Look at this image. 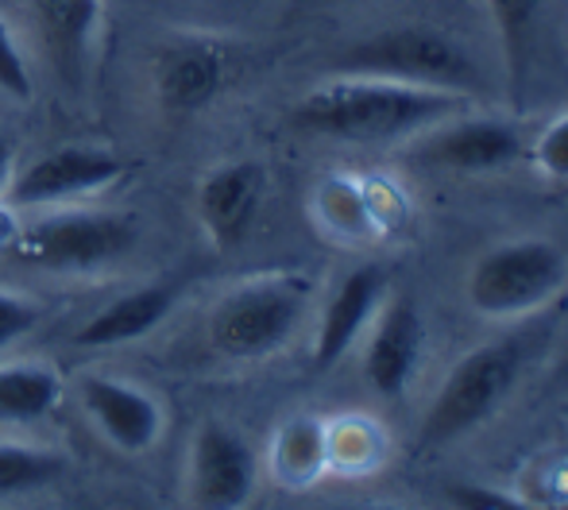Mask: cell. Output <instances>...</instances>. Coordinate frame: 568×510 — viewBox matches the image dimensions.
Here are the masks:
<instances>
[{
	"label": "cell",
	"instance_id": "6da1fadb",
	"mask_svg": "<svg viewBox=\"0 0 568 510\" xmlns=\"http://www.w3.org/2000/svg\"><path fill=\"white\" fill-rule=\"evenodd\" d=\"M464 109V93L426 90L390 78L341 74L310 90L294 105L291 124L306 135L341 143H387L453 121Z\"/></svg>",
	"mask_w": 568,
	"mask_h": 510
},
{
	"label": "cell",
	"instance_id": "7a4b0ae2",
	"mask_svg": "<svg viewBox=\"0 0 568 510\" xmlns=\"http://www.w3.org/2000/svg\"><path fill=\"white\" fill-rule=\"evenodd\" d=\"M140 241V221L120 210L51 205L31 225L16 228L8 255L47 275H93L124 259Z\"/></svg>",
	"mask_w": 568,
	"mask_h": 510
},
{
	"label": "cell",
	"instance_id": "3957f363",
	"mask_svg": "<svg viewBox=\"0 0 568 510\" xmlns=\"http://www.w3.org/2000/svg\"><path fill=\"white\" fill-rule=\"evenodd\" d=\"M310 298L314 283L306 275H263L232 286L205 322L213 353L240 364L267 360L306 322Z\"/></svg>",
	"mask_w": 568,
	"mask_h": 510
},
{
	"label": "cell",
	"instance_id": "277c9868",
	"mask_svg": "<svg viewBox=\"0 0 568 510\" xmlns=\"http://www.w3.org/2000/svg\"><path fill=\"white\" fill-rule=\"evenodd\" d=\"M526 356H530V348L518 337L471 348L437 387L434 402L422 418L418 449H442V445L460 441L464 434L484 426L507 402L515 382L523 379Z\"/></svg>",
	"mask_w": 568,
	"mask_h": 510
},
{
	"label": "cell",
	"instance_id": "5b68a950",
	"mask_svg": "<svg viewBox=\"0 0 568 510\" xmlns=\"http://www.w3.org/2000/svg\"><path fill=\"white\" fill-rule=\"evenodd\" d=\"M337 74L390 78V82L426 85V90L476 93L479 70L460 43L434 28H390L344 47L333 59Z\"/></svg>",
	"mask_w": 568,
	"mask_h": 510
},
{
	"label": "cell",
	"instance_id": "8992f818",
	"mask_svg": "<svg viewBox=\"0 0 568 510\" xmlns=\"http://www.w3.org/2000/svg\"><path fill=\"white\" fill-rule=\"evenodd\" d=\"M568 278V255L554 241L495 244L468 271V306L484 317H523L546 306Z\"/></svg>",
	"mask_w": 568,
	"mask_h": 510
},
{
	"label": "cell",
	"instance_id": "52a82bcc",
	"mask_svg": "<svg viewBox=\"0 0 568 510\" xmlns=\"http://www.w3.org/2000/svg\"><path fill=\"white\" fill-rule=\"evenodd\" d=\"M124 159L98 143H67L54 147L47 155H39L36 163H28L23 171L12 174L8 182L4 205L16 210H51V205H74L82 197L105 194L124 178Z\"/></svg>",
	"mask_w": 568,
	"mask_h": 510
},
{
	"label": "cell",
	"instance_id": "ba28073f",
	"mask_svg": "<svg viewBox=\"0 0 568 510\" xmlns=\"http://www.w3.org/2000/svg\"><path fill=\"white\" fill-rule=\"evenodd\" d=\"M255 457L240 434L221 421H205L190 445L186 465V496L194 507L232 510L255 496Z\"/></svg>",
	"mask_w": 568,
	"mask_h": 510
},
{
	"label": "cell",
	"instance_id": "9c48e42d",
	"mask_svg": "<svg viewBox=\"0 0 568 510\" xmlns=\"http://www.w3.org/2000/svg\"><path fill=\"white\" fill-rule=\"evenodd\" d=\"M78 402L101 437L124 457H140L163 437V402L140 382L113 376H85L78 382Z\"/></svg>",
	"mask_w": 568,
	"mask_h": 510
},
{
	"label": "cell",
	"instance_id": "30bf717a",
	"mask_svg": "<svg viewBox=\"0 0 568 510\" xmlns=\"http://www.w3.org/2000/svg\"><path fill=\"white\" fill-rule=\"evenodd\" d=\"M232 51L225 39L213 35H182L159 54L155 93L171 113H197L205 109L229 82Z\"/></svg>",
	"mask_w": 568,
	"mask_h": 510
},
{
	"label": "cell",
	"instance_id": "8fae6325",
	"mask_svg": "<svg viewBox=\"0 0 568 510\" xmlns=\"http://www.w3.org/2000/svg\"><path fill=\"white\" fill-rule=\"evenodd\" d=\"M263 190H267V171L255 159L221 163L205 174L197 186V221H202L210 244L236 248L244 241L263 205Z\"/></svg>",
	"mask_w": 568,
	"mask_h": 510
},
{
	"label": "cell",
	"instance_id": "7c38bea8",
	"mask_svg": "<svg viewBox=\"0 0 568 510\" xmlns=\"http://www.w3.org/2000/svg\"><path fill=\"white\" fill-rule=\"evenodd\" d=\"M422 345H426V317H422L418 302L403 294L379 309V322H375L364 353V376L375 395L398 398L410 387L422 360Z\"/></svg>",
	"mask_w": 568,
	"mask_h": 510
},
{
	"label": "cell",
	"instance_id": "4fadbf2b",
	"mask_svg": "<svg viewBox=\"0 0 568 510\" xmlns=\"http://www.w3.org/2000/svg\"><path fill=\"white\" fill-rule=\"evenodd\" d=\"M387 290V271L375 267V263H359L356 271L337 283L329 306L322 309V322H317V337H314V368H333L344 360L352 345L359 340V333L372 325L375 309L383 302Z\"/></svg>",
	"mask_w": 568,
	"mask_h": 510
},
{
	"label": "cell",
	"instance_id": "5bb4252c",
	"mask_svg": "<svg viewBox=\"0 0 568 510\" xmlns=\"http://www.w3.org/2000/svg\"><path fill=\"white\" fill-rule=\"evenodd\" d=\"M422 159L460 174L507 171L523 159V135L507 121H456L422 147Z\"/></svg>",
	"mask_w": 568,
	"mask_h": 510
},
{
	"label": "cell",
	"instance_id": "9a60e30c",
	"mask_svg": "<svg viewBox=\"0 0 568 510\" xmlns=\"http://www.w3.org/2000/svg\"><path fill=\"white\" fill-rule=\"evenodd\" d=\"M171 309H174V286H166V283L140 286V290L120 294L109 306H101L90 322H82L74 340L82 348L132 345V340L148 337L151 329H159V325L171 317Z\"/></svg>",
	"mask_w": 568,
	"mask_h": 510
},
{
	"label": "cell",
	"instance_id": "2e32d148",
	"mask_svg": "<svg viewBox=\"0 0 568 510\" xmlns=\"http://www.w3.org/2000/svg\"><path fill=\"white\" fill-rule=\"evenodd\" d=\"M28 4L54 67L62 74H78L93 54V39L101 35L105 0H28Z\"/></svg>",
	"mask_w": 568,
	"mask_h": 510
},
{
	"label": "cell",
	"instance_id": "e0dca14e",
	"mask_svg": "<svg viewBox=\"0 0 568 510\" xmlns=\"http://www.w3.org/2000/svg\"><path fill=\"white\" fill-rule=\"evenodd\" d=\"M271 472L283 488H310L329 472V426L310 414L291 418L271 441Z\"/></svg>",
	"mask_w": 568,
	"mask_h": 510
},
{
	"label": "cell",
	"instance_id": "ac0fdd59",
	"mask_svg": "<svg viewBox=\"0 0 568 510\" xmlns=\"http://www.w3.org/2000/svg\"><path fill=\"white\" fill-rule=\"evenodd\" d=\"M62 379L51 364H0V426H31L59 406Z\"/></svg>",
	"mask_w": 568,
	"mask_h": 510
},
{
	"label": "cell",
	"instance_id": "d6986e66",
	"mask_svg": "<svg viewBox=\"0 0 568 510\" xmlns=\"http://www.w3.org/2000/svg\"><path fill=\"white\" fill-rule=\"evenodd\" d=\"M495 20V35H499L503 70H507V85L515 105H523L526 82H530V62H534V31H538V8L541 0H487Z\"/></svg>",
	"mask_w": 568,
	"mask_h": 510
},
{
	"label": "cell",
	"instance_id": "ffe728a7",
	"mask_svg": "<svg viewBox=\"0 0 568 510\" xmlns=\"http://www.w3.org/2000/svg\"><path fill=\"white\" fill-rule=\"evenodd\" d=\"M317 213H322V225L337 236H348V241H367L375 236L379 221H375V205H372V190L367 182L356 178H325L317 186Z\"/></svg>",
	"mask_w": 568,
	"mask_h": 510
},
{
	"label": "cell",
	"instance_id": "44dd1931",
	"mask_svg": "<svg viewBox=\"0 0 568 510\" xmlns=\"http://www.w3.org/2000/svg\"><path fill=\"white\" fill-rule=\"evenodd\" d=\"M67 472V460L51 449L20 441H0V499H20L43 491Z\"/></svg>",
	"mask_w": 568,
	"mask_h": 510
},
{
	"label": "cell",
	"instance_id": "7402d4cb",
	"mask_svg": "<svg viewBox=\"0 0 568 510\" xmlns=\"http://www.w3.org/2000/svg\"><path fill=\"white\" fill-rule=\"evenodd\" d=\"M383 457V437L367 418H344L329 426V468L367 472Z\"/></svg>",
	"mask_w": 568,
	"mask_h": 510
},
{
	"label": "cell",
	"instance_id": "603a6c76",
	"mask_svg": "<svg viewBox=\"0 0 568 510\" xmlns=\"http://www.w3.org/2000/svg\"><path fill=\"white\" fill-rule=\"evenodd\" d=\"M0 93L12 101H31L36 98V78H31L28 54L16 43L12 28L0 20Z\"/></svg>",
	"mask_w": 568,
	"mask_h": 510
},
{
	"label": "cell",
	"instance_id": "cb8c5ba5",
	"mask_svg": "<svg viewBox=\"0 0 568 510\" xmlns=\"http://www.w3.org/2000/svg\"><path fill=\"white\" fill-rule=\"evenodd\" d=\"M530 499H549V503H568V445L561 449L546 452L534 468V491L526 496Z\"/></svg>",
	"mask_w": 568,
	"mask_h": 510
},
{
	"label": "cell",
	"instance_id": "d4e9b609",
	"mask_svg": "<svg viewBox=\"0 0 568 510\" xmlns=\"http://www.w3.org/2000/svg\"><path fill=\"white\" fill-rule=\"evenodd\" d=\"M39 325V306L16 290H0V348L16 345Z\"/></svg>",
	"mask_w": 568,
	"mask_h": 510
},
{
	"label": "cell",
	"instance_id": "484cf974",
	"mask_svg": "<svg viewBox=\"0 0 568 510\" xmlns=\"http://www.w3.org/2000/svg\"><path fill=\"white\" fill-rule=\"evenodd\" d=\"M534 159H538L541 174H549V178H568V113L557 116V121L541 132L538 147H534Z\"/></svg>",
	"mask_w": 568,
	"mask_h": 510
},
{
	"label": "cell",
	"instance_id": "4316f807",
	"mask_svg": "<svg viewBox=\"0 0 568 510\" xmlns=\"http://www.w3.org/2000/svg\"><path fill=\"white\" fill-rule=\"evenodd\" d=\"M449 503L468 507V510H510V507H526V496H515V491H495V488H479V483H453Z\"/></svg>",
	"mask_w": 568,
	"mask_h": 510
},
{
	"label": "cell",
	"instance_id": "83f0119b",
	"mask_svg": "<svg viewBox=\"0 0 568 510\" xmlns=\"http://www.w3.org/2000/svg\"><path fill=\"white\" fill-rule=\"evenodd\" d=\"M12 174H16V147H12V140H8V135L0 132V197H4L8 182H12Z\"/></svg>",
	"mask_w": 568,
	"mask_h": 510
},
{
	"label": "cell",
	"instance_id": "f1b7e54d",
	"mask_svg": "<svg viewBox=\"0 0 568 510\" xmlns=\"http://www.w3.org/2000/svg\"><path fill=\"white\" fill-rule=\"evenodd\" d=\"M302 4H310V0H302Z\"/></svg>",
	"mask_w": 568,
	"mask_h": 510
}]
</instances>
